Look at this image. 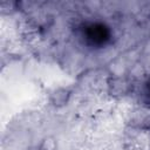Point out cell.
Returning a JSON list of instances; mask_svg holds the SVG:
<instances>
[{
	"instance_id": "6da1fadb",
	"label": "cell",
	"mask_w": 150,
	"mask_h": 150,
	"mask_svg": "<svg viewBox=\"0 0 150 150\" xmlns=\"http://www.w3.org/2000/svg\"><path fill=\"white\" fill-rule=\"evenodd\" d=\"M69 96H70V93L68 91V89H66V88H57L50 95V102L55 107H61V105L67 104Z\"/></svg>"
},
{
	"instance_id": "7a4b0ae2",
	"label": "cell",
	"mask_w": 150,
	"mask_h": 150,
	"mask_svg": "<svg viewBox=\"0 0 150 150\" xmlns=\"http://www.w3.org/2000/svg\"><path fill=\"white\" fill-rule=\"evenodd\" d=\"M56 148H57V141L53 136L45 137L40 144V150H56Z\"/></svg>"
}]
</instances>
